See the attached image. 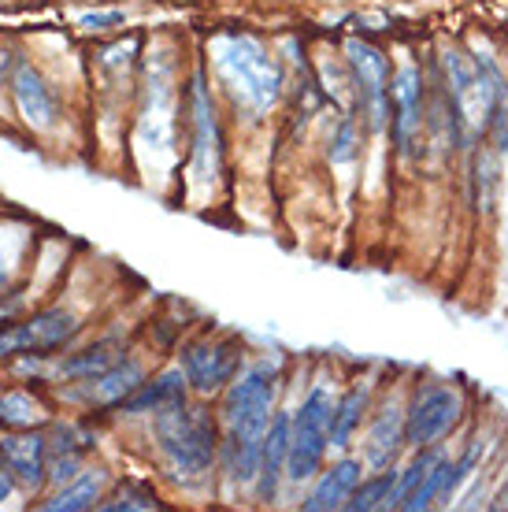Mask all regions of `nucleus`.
<instances>
[{
    "label": "nucleus",
    "instance_id": "obj_1",
    "mask_svg": "<svg viewBox=\"0 0 508 512\" xmlns=\"http://www.w3.org/2000/svg\"><path fill=\"white\" fill-rule=\"evenodd\" d=\"M275 390H279V372L271 364H256L230 386L227 409H223V420H227L223 461H227V472L234 483H256V475H260Z\"/></svg>",
    "mask_w": 508,
    "mask_h": 512
},
{
    "label": "nucleus",
    "instance_id": "obj_2",
    "mask_svg": "<svg viewBox=\"0 0 508 512\" xmlns=\"http://www.w3.org/2000/svg\"><path fill=\"white\" fill-rule=\"evenodd\" d=\"M216 56V71L227 82L230 97L242 104L245 112L264 116L271 112L282 97V67L279 60L267 52L264 41H256L253 34H238L230 30L212 45Z\"/></svg>",
    "mask_w": 508,
    "mask_h": 512
},
{
    "label": "nucleus",
    "instance_id": "obj_3",
    "mask_svg": "<svg viewBox=\"0 0 508 512\" xmlns=\"http://www.w3.org/2000/svg\"><path fill=\"white\" fill-rule=\"evenodd\" d=\"M156 442H160L171 475L178 479L208 475L219 453L216 423L201 405H190V401H178L156 412Z\"/></svg>",
    "mask_w": 508,
    "mask_h": 512
},
{
    "label": "nucleus",
    "instance_id": "obj_4",
    "mask_svg": "<svg viewBox=\"0 0 508 512\" xmlns=\"http://www.w3.org/2000/svg\"><path fill=\"white\" fill-rule=\"evenodd\" d=\"M445 75H449V97L460 116V127L475 134L486 130L494 112L505 104V90H501V75L486 56H468L460 49L445 52Z\"/></svg>",
    "mask_w": 508,
    "mask_h": 512
},
{
    "label": "nucleus",
    "instance_id": "obj_5",
    "mask_svg": "<svg viewBox=\"0 0 508 512\" xmlns=\"http://www.w3.org/2000/svg\"><path fill=\"white\" fill-rule=\"evenodd\" d=\"M331 394L316 386L312 394L305 397V405L293 416V431H290V461H286V479L293 483H305L323 468V457H327V446H331Z\"/></svg>",
    "mask_w": 508,
    "mask_h": 512
},
{
    "label": "nucleus",
    "instance_id": "obj_6",
    "mask_svg": "<svg viewBox=\"0 0 508 512\" xmlns=\"http://www.w3.org/2000/svg\"><path fill=\"white\" fill-rule=\"evenodd\" d=\"M460 416H464V397L453 386H427L405 409V442L416 449L434 446L457 427Z\"/></svg>",
    "mask_w": 508,
    "mask_h": 512
},
{
    "label": "nucleus",
    "instance_id": "obj_7",
    "mask_svg": "<svg viewBox=\"0 0 508 512\" xmlns=\"http://www.w3.org/2000/svg\"><path fill=\"white\" fill-rule=\"evenodd\" d=\"M349 56V71H353V90H356V108L368 123V130L386 127L390 116V75H386V56L368 41H349L345 45Z\"/></svg>",
    "mask_w": 508,
    "mask_h": 512
},
{
    "label": "nucleus",
    "instance_id": "obj_8",
    "mask_svg": "<svg viewBox=\"0 0 508 512\" xmlns=\"http://www.w3.org/2000/svg\"><path fill=\"white\" fill-rule=\"evenodd\" d=\"M75 334V312L49 308V312L30 316L26 323H15L8 331H0V357H49L56 349L71 346Z\"/></svg>",
    "mask_w": 508,
    "mask_h": 512
},
{
    "label": "nucleus",
    "instance_id": "obj_9",
    "mask_svg": "<svg viewBox=\"0 0 508 512\" xmlns=\"http://www.w3.org/2000/svg\"><path fill=\"white\" fill-rule=\"evenodd\" d=\"M182 375L197 394H219L242 375V346L234 338H201L182 353Z\"/></svg>",
    "mask_w": 508,
    "mask_h": 512
},
{
    "label": "nucleus",
    "instance_id": "obj_10",
    "mask_svg": "<svg viewBox=\"0 0 508 512\" xmlns=\"http://www.w3.org/2000/svg\"><path fill=\"white\" fill-rule=\"evenodd\" d=\"M190 123H193V171H197L201 182H212L219 171V123L201 75H193L190 82Z\"/></svg>",
    "mask_w": 508,
    "mask_h": 512
},
{
    "label": "nucleus",
    "instance_id": "obj_11",
    "mask_svg": "<svg viewBox=\"0 0 508 512\" xmlns=\"http://www.w3.org/2000/svg\"><path fill=\"white\" fill-rule=\"evenodd\" d=\"M0 457L12 468V475L23 487L38 490L49 479V438L38 435L34 427L23 431H4L0 435Z\"/></svg>",
    "mask_w": 508,
    "mask_h": 512
},
{
    "label": "nucleus",
    "instance_id": "obj_12",
    "mask_svg": "<svg viewBox=\"0 0 508 512\" xmlns=\"http://www.w3.org/2000/svg\"><path fill=\"white\" fill-rule=\"evenodd\" d=\"M420 127H423V82H420V71L408 64L394 78V138H397V149L405 156L416 153Z\"/></svg>",
    "mask_w": 508,
    "mask_h": 512
},
{
    "label": "nucleus",
    "instance_id": "obj_13",
    "mask_svg": "<svg viewBox=\"0 0 508 512\" xmlns=\"http://www.w3.org/2000/svg\"><path fill=\"white\" fill-rule=\"evenodd\" d=\"M12 97L30 127L41 130L56 123V97H52L49 82H45L30 64H19L12 71Z\"/></svg>",
    "mask_w": 508,
    "mask_h": 512
},
{
    "label": "nucleus",
    "instance_id": "obj_14",
    "mask_svg": "<svg viewBox=\"0 0 508 512\" xmlns=\"http://www.w3.org/2000/svg\"><path fill=\"white\" fill-rule=\"evenodd\" d=\"M171 104H175V90H171V78L164 71H149V104H145V119H141V141L149 149H167L171 145Z\"/></svg>",
    "mask_w": 508,
    "mask_h": 512
},
{
    "label": "nucleus",
    "instance_id": "obj_15",
    "mask_svg": "<svg viewBox=\"0 0 508 512\" xmlns=\"http://www.w3.org/2000/svg\"><path fill=\"white\" fill-rule=\"evenodd\" d=\"M290 431H293V420L286 416V412H279V416L271 420V427H267L260 475H256V483H260V501L275 498L279 479L286 475V461H290Z\"/></svg>",
    "mask_w": 508,
    "mask_h": 512
},
{
    "label": "nucleus",
    "instance_id": "obj_16",
    "mask_svg": "<svg viewBox=\"0 0 508 512\" xmlns=\"http://www.w3.org/2000/svg\"><path fill=\"white\" fill-rule=\"evenodd\" d=\"M141 386V368L134 360H115L108 372L93 375L82 383V397H86L89 405H123L134 390Z\"/></svg>",
    "mask_w": 508,
    "mask_h": 512
},
{
    "label": "nucleus",
    "instance_id": "obj_17",
    "mask_svg": "<svg viewBox=\"0 0 508 512\" xmlns=\"http://www.w3.org/2000/svg\"><path fill=\"white\" fill-rule=\"evenodd\" d=\"M356 483H360V461H338L331 472L319 475L316 490L308 494L305 509L308 512H331V509H345L349 498H353Z\"/></svg>",
    "mask_w": 508,
    "mask_h": 512
},
{
    "label": "nucleus",
    "instance_id": "obj_18",
    "mask_svg": "<svg viewBox=\"0 0 508 512\" xmlns=\"http://www.w3.org/2000/svg\"><path fill=\"white\" fill-rule=\"evenodd\" d=\"M405 446V412L397 405H386V409L375 416L368 431V442H364V453H368L371 468H390L397 457V449Z\"/></svg>",
    "mask_w": 508,
    "mask_h": 512
},
{
    "label": "nucleus",
    "instance_id": "obj_19",
    "mask_svg": "<svg viewBox=\"0 0 508 512\" xmlns=\"http://www.w3.org/2000/svg\"><path fill=\"white\" fill-rule=\"evenodd\" d=\"M186 375H182V368L178 372H167L160 375L156 383H141L134 394L123 401V409L127 412H160L167 409V405H178V401H186Z\"/></svg>",
    "mask_w": 508,
    "mask_h": 512
},
{
    "label": "nucleus",
    "instance_id": "obj_20",
    "mask_svg": "<svg viewBox=\"0 0 508 512\" xmlns=\"http://www.w3.org/2000/svg\"><path fill=\"white\" fill-rule=\"evenodd\" d=\"M101 490H104V472L101 468H86L82 475H75L71 483L60 487V494H52L41 509L45 512H82V509H93L97 501H101Z\"/></svg>",
    "mask_w": 508,
    "mask_h": 512
},
{
    "label": "nucleus",
    "instance_id": "obj_21",
    "mask_svg": "<svg viewBox=\"0 0 508 512\" xmlns=\"http://www.w3.org/2000/svg\"><path fill=\"white\" fill-rule=\"evenodd\" d=\"M453 468H457V461H449V457H434L431 468H427V475L420 479V487L401 501V509L420 512V509H431L438 498H449V494L457 490L453 487Z\"/></svg>",
    "mask_w": 508,
    "mask_h": 512
},
{
    "label": "nucleus",
    "instance_id": "obj_22",
    "mask_svg": "<svg viewBox=\"0 0 508 512\" xmlns=\"http://www.w3.org/2000/svg\"><path fill=\"white\" fill-rule=\"evenodd\" d=\"M390 505H397V472L394 468H379L375 475L356 483L353 498H349L345 509L375 512V509H390Z\"/></svg>",
    "mask_w": 508,
    "mask_h": 512
},
{
    "label": "nucleus",
    "instance_id": "obj_23",
    "mask_svg": "<svg viewBox=\"0 0 508 512\" xmlns=\"http://www.w3.org/2000/svg\"><path fill=\"white\" fill-rule=\"evenodd\" d=\"M364 412H368V386H353V390L334 405L331 446H338V449L349 446V438L356 435V427H360V420H364Z\"/></svg>",
    "mask_w": 508,
    "mask_h": 512
},
{
    "label": "nucleus",
    "instance_id": "obj_24",
    "mask_svg": "<svg viewBox=\"0 0 508 512\" xmlns=\"http://www.w3.org/2000/svg\"><path fill=\"white\" fill-rule=\"evenodd\" d=\"M115 360L119 357L112 353V346H93V349L75 353V357H67L64 364H60V375H64V379H78V383H86V379H93V375L108 372Z\"/></svg>",
    "mask_w": 508,
    "mask_h": 512
},
{
    "label": "nucleus",
    "instance_id": "obj_25",
    "mask_svg": "<svg viewBox=\"0 0 508 512\" xmlns=\"http://www.w3.org/2000/svg\"><path fill=\"white\" fill-rule=\"evenodd\" d=\"M41 420V405L26 394H4L0 397V427L4 431H23Z\"/></svg>",
    "mask_w": 508,
    "mask_h": 512
},
{
    "label": "nucleus",
    "instance_id": "obj_26",
    "mask_svg": "<svg viewBox=\"0 0 508 512\" xmlns=\"http://www.w3.org/2000/svg\"><path fill=\"white\" fill-rule=\"evenodd\" d=\"M160 501L149 487H141V483H127V487L119 490L112 501H101L104 512H115V509H156Z\"/></svg>",
    "mask_w": 508,
    "mask_h": 512
},
{
    "label": "nucleus",
    "instance_id": "obj_27",
    "mask_svg": "<svg viewBox=\"0 0 508 512\" xmlns=\"http://www.w3.org/2000/svg\"><path fill=\"white\" fill-rule=\"evenodd\" d=\"M431 461H434V453H420L416 461L408 464L405 472H397V509H401V501L412 494V490L420 487V479L427 475V468H431Z\"/></svg>",
    "mask_w": 508,
    "mask_h": 512
},
{
    "label": "nucleus",
    "instance_id": "obj_28",
    "mask_svg": "<svg viewBox=\"0 0 508 512\" xmlns=\"http://www.w3.org/2000/svg\"><path fill=\"white\" fill-rule=\"evenodd\" d=\"M353 153H356V127H353V119H342V127H338V138H334L331 156L338 160V164H345V160H353Z\"/></svg>",
    "mask_w": 508,
    "mask_h": 512
},
{
    "label": "nucleus",
    "instance_id": "obj_29",
    "mask_svg": "<svg viewBox=\"0 0 508 512\" xmlns=\"http://www.w3.org/2000/svg\"><path fill=\"white\" fill-rule=\"evenodd\" d=\"M12 483H15V475H12V468L4 464V457H0V505H4V498L12 494Z\"/></svg>",
    "mask_w": 508,
    "mask_h": 512
},
{
    "label": "nucleus",
    "instance_id": "obj_30",
    "mask_svg": "<svg viewBox=\"0 0 508 512\" xmlns=\"http://www.w3.org/2000/svg\"><path fill=\"white\" fill-rule=\"evenodd\" d=\"M4 71H8V52L0 49V82H4Z\"/></svg>",
    "mask_w": 508,
    "mask_h": 512
},
{
    "label": "nucleus",
    "instance_id": "obj_31",
    "mask_svg": "<svg viewBox=\"0 0 508 512\" xmlns=\"http://www.w3.org/2000/svg\"><path fill=\"white\" fill-rule=\"evenodd\" d=\"M0 282H4V268H0Z\"/></svg>",
    "mask_w": 508,
    "mask_h": 512
}]
</instances>
